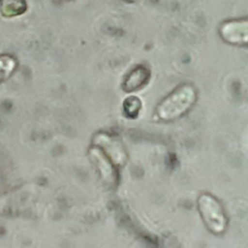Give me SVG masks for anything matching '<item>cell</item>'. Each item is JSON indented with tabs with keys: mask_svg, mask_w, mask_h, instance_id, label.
<instances>
[{
	"mask_svg": "<svg viewBox=\"0 0 248 248\" xmlns=\"http://www.w3.org/2000/svg\"><path fill=\"white\" fill-rule=\"evenodd\" d=\"M27 9L25 0H1L0 11L4 16H16L23 14Z\"/></svg>",
	"mask_w": 248,
	"mask_h": 248,
	"instance_id": "5b68a950",
	"label": "cell"
},
{
	"mask_svg": "<svg viewBox=\"0 0 248 248\" xmlns=\"http://www.w3.org/2000/svg\"><path fill=\"white\" fill-rule=\"evenodd\" d=\"M196 99L197 93L192 85H180L161 101L156 108V115L162 121L174 120L186 113Z\"/></svg>",
	"mask_w": 248,
	"mask_h": 248,
	"instance_id": "6da1fadb",
	"label": "cell"
},
{
	"mask_svg": "<svg viewBox=\"0 0 248 248\" xmlns=\"http://www.w3.org/2000/svg\"><path fill=\"white\" fill-rule=\"evenodd\" d=\"M125 1H128V2H137L139 0H125Z\"/></svg>",
	"mask_w": 248,
	"mask_h": 248,
	"instance_id": "52a82bcc",
	"label": "cell"
},
{
	"mask_svg": "<svg viewBox=\"0 0 248 248\" xmlns=\"http://www.w3.org/2000/svg\"><path fill=\"white\" fill-rule=\"evenodd\" d=\"M198 208L206 228L213 233H222L227 227V218L221 203L209 194H202L198 199Z\"/></svg>",
	"mask_w": 248,
	"mask_h": 248,
	"instance_id": "7a4b0ae2",
	"label": "cell"
},
{
	"mask_svg": "<svg viewBox=\"0 0 248 248\" xmlns=\"http://www.w3.org/2000/svg\"><path fill=\"white\" fill-rule=\"evenodd\" d=\"M219 33L230 45L248 46V18L225 21L220 25Z\"/></svg>",
	"mask_w": 248,
	"mask_h": 248,
	"instance_id": "3957f363",
	"label": "cell"
},
{
	"mask_svg": "<svg viewBox=\"0 0 248 248\" xmlns=\"http://www.w3.org/2000/svg\"><path fill=\"white\" fill-rule=\"evenodd\" d=\"M16 61L11 55H1L0 56V79L9 77L16 67Z\"/></svg>",
	"mask_w": 248,
	"mask_h": 248,
	"instance_id": "8992f818",
	"label": "cell"
},
{
	"mask_svg": "<svg viewBox=\"0 0 248 248\" xmlns=\"http://www.w3.org/2000/svg\"><path fill=\"white\" fill-rule=\"evenodd\" d=\"M150 72L143 66H139L136 69L132 70L127 76L124 81V90L130 92L136 90L145 84L149 78Z\"/></svg>",
	"mask_w": 248,
	"mask_h": 248,
	"instance_id": "277c9868",
	"label": "cell"
}]
</instances>
